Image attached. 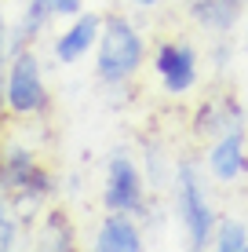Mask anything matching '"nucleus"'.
Returning a JSON list of instances; mask_svg holds the SVG:
<instances>
[{"mask_svg": "<svg viewBox=\"0 0 248 252\" xmlns=\"http://www.w3.org/2000/svg\"><path fill=\"white\" fill-rule=\"evenodd\" d=\"M132 4H135V7H142V11H153V7H157L161 0H132Z\"/></svg>", "mask_w": 248, "mask_h": 252, "instance_id": "17", "label": "nucleus"}, {"mask_svg": "<svg viewBox=\"0 0 248 252\" xmlns=\"http://www.w3.org/2000/svg\"><path fill=\"white\" fill-rule=\"evenodd\" d=\"M4 110L11 117L40 121L51 110V92L33 48H19L4 66Z\"/></svg>", "mask_w": 248, "mask_h": 252, "instance_id": "4", "label": "nucleus"}, {"mask_svg": "<svg viewBox=\"0 0 248 252\" xmlns=\"http://www.w3.org/2000/svg\"><path fill=\"white\" fill-rule=\"evenodd\" d=\"M172 216L183 230L190 249H212V230H216V201L208 190V172L201 158H175L172 176Z\"/></svg>", "mask_w": 248, "mask_h": 252, "instance_id": "2", "label": "nucleus"}, {"mask_svg": "<svg viewBox=\"0 0 248 252\" xmlns=\"http://www.w3.org/2000/svg\"><path fill=\"white\" fill-rule=\"evenodd\" d=\"M91 249L95 252H142L146 249V230H142L139 216L132 212H106L95 227Z\"/></svg>", "mask_w": 248, "mask_h": 252, "instance_id": "9", "label": "nucleus"}, {"mask_svg": "<svg viewBox=\"0 0 248 252\" xmlns=\"http://www.w3.org/2000/svg\"><path fill=\"white\" fill-rule=\"evenodd\" d=\"M146 172L135 161L128 146H113L106 158V172H102V208L106 212H132L146 216L150 212V194H146Z\"/></svg>", "mask_w": 248, "mask_h": 252, "instance_id": "5", "label": "nucleus"}, {"mask_svg": "<svg viewBox=\"0 0 248 252\" xmlns=\"http://www.w3.org/2000/svg\"><path fill=\"white\" fill-rule=\"evenodd\" d=\"M201 164L212 183L234 187L237 179L248 176V125L226 128L223 135L208 139L201 150Z\"/></svg>", "mask_w": 248, "mask_h": 252, "instance_id": "7", "label": "nucleus"}, {"mask_svg": "<svg viewBox=\"0 0 248 252\" xmlns=\"http://www.w3.org/2000/svg\"><path fill=\"white\" fill-rule=\"evenodd\" d=\"M58 194V179L55 172H48L40 164L37 150L22 143H4L0 150V197L15 205V212L26 220V227L33 223L37 208L51 201Z\"/></svg>", "mask_w": 248, "mask_h": 252, "instance_id": "3", "label": "nucleus"}, {"mask_svg": "<svg viewBox=\"0 0 248 252\" xmlns=\"http://www.w3.org/2000/svg\"><path fill=\"white\" fill-rule=\"evenodd\" d=\"M48 7L55 19H73V15H81L88 7V0H48Z\"/></svg>", "mask_w": 248, "mask_h": 252, "instance_id": "16", "label": "nucleus"}, {"mask_svg": "<svg viewBox=\"0 0 248 252\" xmlns=\"http://www.w3.org/2000/svg\"><path fill=\"white\" fill-rule=\"evenodd\" d=\"M234 55H237V48H234L230 37H216V44L208 48V59H212V66H216V73H226L230 63H234Z\"/></svg>", "mask_w": 248, "mask_h": 252, "instance_id": "15", "label": "nucleus"}, {"mask_svg": "<svg viewBox=\"0 0 248 252\" xmlns=\"http://www.w3.org/2000/svg\"><path fill=\"white\" fill-rule=\"evenodd\" d=\"M142 172H146L150 190H165V187H172L175 158L161 143H142Z\"/></svg>", "mask_w": 248, "mask_h": 252, "instance_id": "13", "label": "nucleus"}, {"mask_svg": "<svg viewBox=\"0 0 248 252\" xmlns=\"http://www.w3.org/2000/svg\"><path fill=\"white\" fill-rule=\"evenodd\" d=\"M237 4H241V7H248V0H237Z\"/></svg>", "mask_w": 248, "mask_h": 252, "instance_id": "19", "label": "nucleus"}, {"mask_svg": "<svg viewBox=\"0 0 248 252\" xmlns=\"http://www.w3.org/2000/svg\"><path fill=\"white\" fill-rule=\"evenodd\" d=\"M245 179H248V176H245Z\"/></svg>", "mask_w": 248, "mask_h": 252, "instance_id": "20", "label": "nucleus"}, {"mask_svg": "<svg viewBox=\"0 0 248 252\" xmlns=\"http://www.w3.org/2000/svg\"><path fill=\"white\" fill-rule=\"evenodd\" d=\"M33 245H37V249H48V252H70V249H77V230H73L70 216L58 212V208L44 212L40 227L33 230Z\"/></svg>", "mask_w": 248, "mask_h": 252, "instance_id": "12", "label": "nucleus"}, {"mask_svg": "<svg viewBox=\"0 0 248 252\" xmlns=\"http://www.w3.org/2000/svg\"><path fill=\"white\" fill-rule=\"evenodd\" d=\"M245 7L237 0H186V19L208 37H230Z\"/></svg>", "mask_w": 248, "mask_h": 252, "instance_id": "11", "label": "nucleus"}, {"mask_svg": "<svg viewBox=\"0 0 248 252\" xmlns=\"http://www.w3.org/2000/svg\"><path fill=\"white\" fill-rule=\"evenodd\" d=\"M212 249L216 252H248V223L241 216H219L212 230Z\"/></svg>", "mask_w": 248, "mask_h": 252, "instance_id": "14", "label": "nucleus"}, {"mask_svg": "<svg viewBox=\"0 0 248 252\" xmlns=\"http://www.w3.org/2000/svg\"><path fill=\"white\" fill-rule=\"evenodd\" d=\"M150 66H153V73H157L165 95H172V99L190 95L201 84V55H197V48H193L190 40H179V37L161 40V44L153 48V55H150Z\"/></svg>", "mask_w": 248, "mask_h": 252, "instance_id": "6", "label": "nucleus"}, {"mask_svg": "<svg viewBox=\"0 0 248 252\" xmlns=\"http://www.w3.org/2000/svg\"><path fill=\"white\" fill-rule=\"evenodd\" d=\"M102 19H106V15L88 11V7H84L81 15H73L70 26H66L62 33H55V37H51V59H55L58 66H77V63H84V59L95 51V44H99Z\"/></svg>", "mask_w": 248, "mask_h": 252, "instance_id": "8", "label": "nucleus"}, {"mask_svg": "<svg viewBox=\"0 0 248 252\" xmlns=\"http://www.w3.org/2000/svg\"><path fill=\"white\" fill-rule=\"evenodd\" d=\"M146 59H150V48L142 30L128 15L110 11L102 19V33L95 44V81L106 92H124L142 73Z\"/></svg>", "mask_w": 248, "mask_h": 252, "instance_id": "1", "label": "nucleus"}, {"mask_svg": "<svg viewBox=\"0 0 248 252\" xmlns=\"http://www.w3.org/2000/svg\"><path fill=\"white\" fill-rule=\"evenodd\" d=\"M237 125H245V110H241V102H237V95H219V99L197 102L193 121H190V132L204 146L208 139L223 135L226 128H237Z\"/></svg>", "mask_w": 248, "mask_h": 252, "instance_id": "10", "label": "nucleus"}, {"mask_svg": "<svg viewBox=\"0 0 248 252\" xmlns=\"http://www.w3.org/2000/svg\"><path fill=\"white\" fill-rule=\"evenodd\" d=\"M241 51H245V59H248V40H245V48H241Z\"/></svg>", "mask_w": 248, "mask_h": 252, "instance_id": "18", "label": "nucleus"}]
</instances>
